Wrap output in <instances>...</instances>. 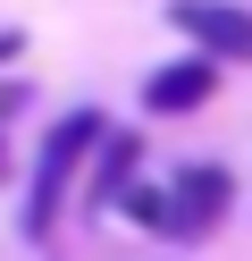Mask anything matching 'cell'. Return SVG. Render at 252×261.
I'll return each mask as SVG.
<instances>
[{
    "mask_svg": "<svg viewBox=\"0 0 252 261\" xmlns=\"http://www.w3.org/2000/svg\"><path fill=\"white\" fill-rule=\"evenodd\" d=\"M134 160H143V135H126V126H109V143L93 152V169H84V211H109L134 194Z\"/></svg>",
    "mask_w": 252,
    "mask_h": 261,
    "instance_id": "obj_5",
    "label": "cell"
},
{
    "mask_svg": "<svg viewBox=\"0 0 252 261\" xmlns=\"http://www.w3.org/2000/svg\"><path fill=\"white\" fill-rule=\"evenodd\" d=\"M101 143H109V118H101V110H67V118L42 126V143H34V160H25V211H17L25 236H50V227H59L67 194H84V169H93Z\"/></svg>",
    "mask_w": 252,
    "mask_h": 261,
    "instance_id": "obj_1",
    "label": "cell"
},
{
    "mask_svg": "<svg viewBox=\"0 0 252 261\" xmlns=\"http://www.w3.org/2000/svg\"><path fill=\"white\" fill-rule=\"evenodd\" d=\"M118 211H126L134 227H151V236H168V244H185V236H177V194H168V186H134V194H126V202H118Z\"/></svg>",
    "mask_w": 252,
    "mask_h": 261,
    "instance_id": "obj_6",
    "label": "cell"
},
{
    "mask_svg": "<svg viewBox=\"0 0 252 261\" xmlns=\"http://www.w3.org/2000/svg\"><path fill=\"white\" fill-rule=\"evenodd\" d=\"M168 194H177V236H185V244H202L218 219H227V202H235V177L218 169V160H185V169L168 177Z\"/></svg>",
    "mask_w": 252,
    "mask_h": 261,
    "instance_id": "obj_3",
    "label": "cell"
},
{
    "mask_svg": "<svg viewBox=\"0 0 252 261\" xmlns=\"http://www.w3.org/2000/svg\"><path fill=\"white\" fill-rule=\"evenodd\" d=\"M17 110H25V85H17V76H0V126H9Z\"/></svg>",
    "mask_w": 252,
    "mask_h": 261,
    "instance_id": "obj_7",
    "label": "cell"
},
{
    "mask_svg": "<svg viewBox=\"0 0 252 261\" xmlns=\"http://www.w3.org/2000/svg\"><path fill=\"white\" fill-rule=\"evenodd\" d=\"M25 51V25H0V59H17Z\"/></svg>",
    "mask_w": 252,
    "mask_h": 261,
    "instance_id": "obj_8",
    "label": "cell"
},
{
    "mask_svg": "<svg viewBox=\"0 0 252 261\" xmlns=\"http://www.w3.org/2000/svg\"><path fill=\"white\" fill-rule=\"evenodd\" d=\"M0 186H9V135H0Z\"/></svg>",
    "mask_w": 252,
    "mask_h": 261,
    "instance_id": "obj_9",
    "label": "cell"
},
{
    "mask_svg": "<svg viewBox=\"0 0 252 261\" xmlns=\"http://www.w3.org/2000/svg\"><path fill=\"white\" fill-rule=\"evenodd\" d=\"M210 93H218V59H202V51H193V59H168V68L143 76V110H151V118H193Z\"/></svg>",
    "mask_w": 252,
    "mask_h": 261,
    "instance_id": "obj_4",
    "label": "cell"
},
{
    "mask_svg": "<svg viewBox=\"0 0 252 261\" xmlns=\"http://www.w3.org/2000/svg\"><path fill=\"white\" fill-rule=\"evenodd\" d=\"M168 25H177L202 59L252 68V9H235V0H168Z\"/></svg>",
    "mask_w": 252,
    "mask_h": 261,
    "instance_id": "obj_2",
    "label": "cell"
}]
</instances>
